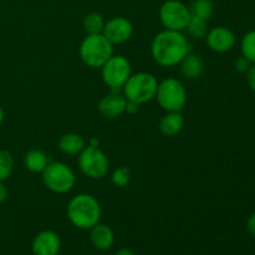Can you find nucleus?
<instances>
[{
    "instance_id": "nucleus-1",
    "label": "nucleus",
    "mask_w": 255,
    "mask_h": 255,
    "mask_svg": "<svg viewBox=\"0 0 255 255\" xmlns=\"http://www.w3.org/2000/svg\"><path fill=\"white\" fill-rule=\"evenodd\" d=\"M188 52H191V45L182 31L164 29L152 40V57L163 67L176 66Z\"/></svg>"
},
{
    "instance_id": "nucleus-2",
    "label": "nucleus",
    "mask_w": 255,
    "mask_h": 255,
    "mask_svg": "<svg viewBox=\"0 0 255 255\" xmlns=\"http://www.w3.org/2000/svg\"><path fill=\"white\" fill-rule=\"evenodd\" d=\"M66 213L70 223L74 227L79 229H91L100 223L101 206L94 196L81 193L69 202Z\"/></svg>"
},
{
    "instance_id": "nucleus-3",
    "label": "nucleus",
    "mask_w": 255,
    "mask_h": 255,
    "mask_svg": "<svg viewBox=\"0 0 255 255\" xmlns=\"http://www.w3.org/2000/svg\"><path fill=\"white\" fill-rule=\"evenodd\" d=\"M79 52L85 65L92 69H101L114 55V45L102 34L87 35L80 45Z\"/></svg>"
},
{
    "instance_id": "nucleus-4",
    "label": "nucleus",
    "mask_w": 255,
    "mask_h": 255,
    "mask_svg": "<svg viewBox=\"0 0 255 255\" xmlns=\"http://www.w3.org/2000/svg\"><path fill=\"white\" fill-rule=\"evenodd\" d=\"M158 81L149 72H137L131 74L126 84L122 87V94L127 101L142 105L156 97Z\"/></svg>"
},
{
    "instance_id": "nucleus-5",
    "label": "nucleus",
    "mask_w": 255,
    "mask_h": 255,
    "mask_svg": "<svg viewBox=\"0 0 255 255\" xmlns=\"http://www.w3.org/2000/svg\"><path fill=\"white\" fill-rule=\"evenodd\" d=\"M154 99H157V102L164 111L181 112L187 102L186 87L179 80L167 77L158 82Z\"/></svg>"
},
{
    "instance_id": "nucleus-6",
    "label": "nucleus",
    "mask_w": 255,
    "mask_h": 255,
    "mask_svg": "<svg viewBox=\"0 0 255 255\" xmlns=\"http://www.w3.org/2000/svg\"><path fill=\"white\" fill-rule=\"evenodd\" d=\"M42 183L49 191L64 194L74 188L76 177L71 167L64 162H50L42 172Z\"/></svg>"
},
{
    "instance_id": "nucleus-7",
    "label": "nucleus",
    "mask_w": 255,
    "mask_h": 255,
    "mask_svg": "<svg viewBox=\"0 0 255 255\" xmlns=\"http://www.w3.org/2000/svg\"><path fill=\"white\" fill-rule=\"evenodd\" d=\"M77 163L80 171L91 179H101L109 173V158L100 147H85L79 154Z\"/></svg>"
},
{
    "instance_id": "nucleus-8",
    "label": "nucleus",
    "mask_w": 255,
    "mask_h": 255,
    "mask_svg": "<svg viewBox=\"0 0 255 255\" xmlns=\"http://www.w3.org/2000/svg\"><path fill=\"white\" fill-rule=\"evenodd\" d=\"M159 20L164 29L183 31L191 20L189 7L181 0H167L159 7Z\"/></svg>"
},
{
    "instance_id": "nucleus-9",
    "label": "nucleus",
    "mask_w": 255,
    "mask_h": 255,
    "mask_svg": "<svg viewBox=\"0 0 255 255\" xmlns=\"http://www.w3.org/2000/svg\"><path fill=\"white\" fill-rule=\"evenodd\" d=\"M131 74V64L122 55H112L101 67L102 81L110 89L122 90Z\"/></svg>"
},
{
    "instance_id": "nucleus-10",
    "label": "nucleus",
    "mask_w": 255,
    "mask_h": 255,
    "mask_svg": "<svg viewBox=\"0 0 255 255\" xmlns=\"http://www.w3.org/2000/svg\"><path fill=\"white\" fill-rule=\"evenodd\" d=\"M132 32H133L132 22L124 16H116L106 21L102 35L112 45H119L129 40V37L132 36Z\"/></svg>"
},
{
    "instance_id": "nucleus-11",
    "label": "nucleus",
    "mask_w": 255,
    "mask_h": 255,
    "mask_svg": "<svg viewBox=\"0 0 255 255\" xmlns=\"http://www.w3.org/2000/svg\"><path fill=\"white\" fill-rule=\"evenodd\" d=\"M207 45L216 52H228L236 45V35L231 29L217 26L209 30L206 35Z\"/></svg>"
},
{
    "instance_id": "nucleus-12",
    "label": "nucleus",
    "mask_w": 255,
    "mask_h": 255,
    "mask_svg": "<svg viewBox=\"0 0 255 255\" xmlns=\"http://www.w3.org/2000/svg\"><path fill=\"white\" fill-rule=\"evenodd\" d=\"M34 255H57L61 249L59 234L54 231H42L34 238L31 244Z\"/></svg>"
},
{
    "instance_id": "nucleus-13",
    "label": "nucleus",
    "mask_w": 255,
    "mask_h": 255,
    "mask_svg": "<svg viewBox=\"0 0 255 255\" xmlns=\"http://www.w3.org/2000/svg\"><path fill=\"white\" fill-rule=\"evenodd\" d=\"M126 104L127 100L122 92H111L110 95H106L100 100L97 110L102 116L112 120L125 114Z\"/></svg>"
},
{
    "instance_id": "nucleus-14",
    "label": "nucleus",
    "mask_w": 255,
    "mask_h": 255,
    "mask_svg": "<svg viewBox=\"0 0 255 255\" xmlns=\"http://www.w3.org/2000/svg\"><path fill=\"white\" fill-rule=\"evenodd\" d=\"M90 242L94 248L99 251H107L115 243L114 231L106 224L97 223L90 229Z\"/></svg>"
},
{
    "instance_id": "nucleus-15",
    "label": "nucleus",
    "mask_w": 255,
    "mask_h": 255,
    "mask_svg": "<svg viewBox=\"0 0 255 255\" xmlns=\"http://www.w3.org/2000/svg\"><path fill=\"white\" fill-rule=\"evenodd\" d=\"M178 65L181 74L188 80H197L203 74V60L193 52H188Z\"/></svg>"
},
{
    "instance_id": "nucleus-16",
    "label": "nucleus",
    "mask_w": 255,
    "mask_h": 255,
    "mask_svg": "<svg viewBox=\"0 0 255 255\" xmlns=\"http://www.w3.org/2000/svg\"><path fill=\"white\" fill-rule=\"evenodd\" d=\"M184 119L181 112H167L159 121V131L164 137H174L182 131Z\"/></svg>"
},
{
    "instance_id": "nucleus-17",
    "label": "nucleus",
    "mask_w": 255,
    "mask_h": 255,
    "mask_svg": "<svg viewBox=\"0 0 255 255\" xmlns=\"http://www.w3.org/2000/svg\"><path fill=\"white\" fill-rule=\"evenodd\" d=\"M86 147V141L84 137L79 133H66L60 138L59 148L62 153L70 154V156H76L81 153L82 149Z\"/></svg>"
},
{
    "instance_id": "nucleus-18",
    "label": "nucleus",
    "mask_w": 255,
    "mask_h": 255,
    "mask_svg": "<svg viewBox=\"0 0 255 255\" xmlns=\"http://www.w3.org/2000/svg\"><path fill=\"white\" fill-rule=\"evenodd\" d=\"M49 163V157L41 149H31L24 157L25 167L32 173H42Z\"/></svg>"
},
{
    "instance_id": "nucleus-19",
    "label": "nucleus",
    "mask_w": 255,
    "mask_h": 255,
    "mask_svg": "<svg viewBox=\"0 0 255 255\" xmlns=\"http://www.w3.org/2000/svg\"><path fill=\"white\" fill-rule=\"evenodd\" d=\"M188 7L191 17H197L204 21H208L214 11V5L212 0H193Z\"/></svg>"
},
{
    "instance_id": "nucleus-20",
    "label": "nucleus",
    "mask_w": 255,
    "mask_h": 255,
    "mask_svg": "<svg viewBox=\"0 0 255 255\" xmlns=\"http://www.w3.org/2000/svg\"><path fill=\"white\" fill-rule=\"evenodd\" d=\"M105 24H106V21H105L104 16L100 12L95 11L87 14L84 17V21H82V25H84V29L87 32V35L102 34Z\"/></svg>"
},
{
    "instance_id": "nucleus-21",
    "label": "nucleus",
    "mask_w": 255,
    "mask_h": 255,
    "mask_svg": "<svg viewBox=\"0 0 255 255\" xmlns=\"http://www.w3.org/2000/svg\"><path fill=\"white\" fill-rule=\"evenodd\" d=\"M14 168V159L10 152L0 149V181L4 182L11 176Z\"/></svg>"
},
{
    "instance_id": "nucleus-22",
    "label": "nucleus",
    "mask_w": 255,
    "mask_h": 255,
    "mask_svg": "<svg viewBox=\"0 0 255 255\" xmlns=\"http://www.w3.org/2000/svg\"><path fill=\"white\" fill-rule=\"evenodd\" d=\"M242 54L252 64H255V30H252L244 35L242 40Z\"/></svg>"
},
{
    "instance_id": "nucleus-23",
    "label": "nucleus",
    "mask_w": 255,
    "mask_h": 255,
    "mask_svg": "<svg viewBox=\"0 0 255 255\" xmlns=\"http://www.w3.org/2000/svg\"><path fill=\"white\" fill-rule=\"evenodd\" d=\"M132 174L129 168L127 167H119V168L115 169L111 174V181L112 183L116 187H120V188H124L127 184L131 182Z\"/></svg>"
},
{
    "instance_id": "nucleus-24",
    "label": "nucleus",
    "mask_w": 255,
    "mask_h": 255,
    "mask_svg": "<svg viewBox=\"0 0 255 255\" xmlns=\"http://www.w3.org/2000/svg\"><path fill=\"white\" fill-rule=\"evenodd\" d=\"M186 30H188L191 36L201 39V37H204L207 35V32H208V26H207V21H204V20L197 19V17H191L189 24Z\"/></svg>"
},
{
    "instance_id": "nucleus-25",
    "label": "nucleus",
    "mask_w": 255,
    "mask_h": 255,
    "mask_svg": "<svg viewBox=\"0 0 255 255\" xmlns=\"http://www.w3.org/2000/svg\"><path fill=\"white\" fill-rule=\"evenodd\" d=\"M252 66V62L249 61L247 57H244L242 55L241 57H238L236 61V70L239 72V74H247L249 70V67Z\"/></svg>"
},
{
    "instance_id": "nucleus-26",
    "label": "nucleus",
    "mask_w": 255,
    "mask_h": 255,
    "mask_svg": "<svg viewBox=\"0 0 255 255\" xmlns=\"http://www.w3.org/2000/svg\"><path fill=\"white\" fill-rule=\"evenodd\" d=\"M247 80H248L249 87L255 92V64H252V66L249 67L247 72Z\"/></svg>"
},
{
    "instance_id": "nucleus-27",
    "label": "nucleus",
    "mask_w": 255,
    "mask_h": 255,
    "mask_svg": "<svg viewBox=\"0 0 255 255\" xmlns=\"http://www.w3.org/2000/svg\"><path fill=\"white\" fill-rule=\"evenodd\" d=\"M138 104H136V102H132V101H127L126 104V110H125V112H127L128 115H133L136 114L137 111H138Z\"/></svg>"
},
{
    "instance_id": "nucleus-28",
    "label": "nucleus",
    "mask_w": 255,
    "mask_h": 255,
    "mask_svg": "<svg viewBox=\"0 0 255 255\" xmlns=\"http://www.w3.org/2000/svg\"><path fill=\"white\" fill-rule=\"evenodd\" d=\"M247 229H248L252 236L255 237V213L249 217L248 222H247Z\"/></svg>"
},
{
    "instance_id": "nucleus-29",
    "label": "nucleus",
    "mask_w": 255,
    "mask_h": 255,
    "mask_svg": "<svg viewBox=\"0 0 255 255\" xmlns=\"http://www.w3.org/2000/svg\"><path fill=\"white\" fill-rule=\"evenodd\" d=\"M7 188L4 184V182L0 181V203H4L7 199Z\"/></svg>"
},
{
    "instance_id": "nucleus-30",
    "label": "nucleus",
    "mask_w": 255,
    "mask_h": 255,
    "mask_svg": "<svg viewBox=\"0 0 255 255\" xmlns=\"http://www.w3.org/2000/svg\"><path fill=\"white\" fill-rule=\"evenodd\" d=\"M115 255H134V253L131 251V249L122 248V249H120L119 252H116V254Z\"/></svg>"
},
{
    "instance_id": "nucleus-31",
    "label": "nucleus",
    "mask_w": 255,
    "mask_h": 255,
    "mask_svg": "<svg viewBox=\"0 0 255 255\" xmlns=\"http://www.w3.org/2000/svg\"><path fill=\"white\" fill-rule=\"evenodd\" d=\"M89 146H92V147H99V146H100L99 139L95 138V137H92V138L90 139V142H89Z\"/></svg>"
},
{
    "instance_id": "nucleus-32",
    "label": "nucleus",
    "mask_w": 255,
    "mask_h": 255,
    "mask_svg": "<svg viewBox=\"0 0 255 255\" xmlns=\"http://www.w3.org/2000/svg\"><path fill=\"white\" fill-rule=\"evenodd\" d=\"M2 122H4V110L0 106V125H1Z\"/></svg>"
}]
</instances>
